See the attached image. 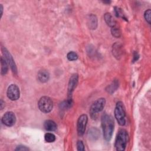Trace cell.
<instances>
[{
	"label": "cell",
	"instance_id": "5",
	"mask_svg": "<svg viewBox=\"0 0 151 151\" xmlns=\"http://www.w3.org/2000/svg\"><path fill=\"white\" fill-rule=\"evenodd\" d=\"M106 104V100L104 98H100L97 99L93 104L91 106L90 112L91 117L93 119H96L97 117V114L103 110Z\"/></svg>",
	"mask_w": 151,
	"mask_h": 151
},
{
	"label": "cell",
	"instance_id": "1",
	"mask_svg": "<svg viewBox=\"0 0 151 151\" xmlns=\"http://www.w3.org/2000/svg\"><path fill=\"white\" fill-rule=\"evenodd\" d=\"M101 120L104 138L106 140L109 141L112 137L114 130V120L111 116L106 113L102 115Z\"/></svg>",
	"mask_w": 151,
	"mask_h": 151
},
{
	"label": "cell",
	"instance_id": "4",
	"mask_svg": "<svg viewBox=\"0 0 151 151\" xmlns=\"http://www.w3.org/2000/svg\"><path fill=\"white\" fill-rule=\"evenodd\" d=\"M38 106L39 109L43 113H48L50 112L53 107L52 100L47 96L42 97L38 101Z\"/></svg>",
	"mask_w": 151,
	"mask_h": 151
},
{
	"label": "cell",
	"instance_id": "25",
	"mask_svg": "<svg viewBox=\"0 0 151 151\" xmlns=\"http://www.w3.org/2000/svg\"><path fill=\"white\" fill-rule=\"evenodd\" d=\"M138 58H139V55H138V54H137V53H136V52H135L134 54V61H136V60H137V59H138Z\"/></svg>",
	"mask_w": 151,
	"mask_h": 151
},
{
	"label": "cell",
	"instance_id": "15",
	"mask_svg": "<svg viewBox=\"0 0 151 151\" xmlns=\"http://www.w3.org/2000/svg\"><path fill=\"white\" fill-rule=\"evenodd\" d=\"M73 105V100L71 98H69L68 100H65L60 103V108L61 110H66L70 109Z\"/></svg>",
	"mask_w": 151,
	"mask_h": 151
},
{
	"label": "cell",
	"instance_id": "14",
	"mask_svg": "<svg viewBox=\"0 0 151 151\" xmlns=\"http://www.w3.org/2000/svg\"><path fill=\"white\" fill-rule=\"evenodd\" d=\"M104 20H105L106 22L107 23V24L109 26H110L111 28L116 26L117 22L110 13H106L104 14Z\"/></svg>",
	"mask_w": 151,
	"mask_h": 151
},
{
	"label": "cell",
	"instance_id": "23",
	"mask_svg": "<svg viewBox=\"0 0 151 151\" xmlns=\"http://www.w3.org/2000/svg\"><path fill=\"white\" fill-rule=\"evenodd\" d=\"M77 147L78 150L83 151L84 150V146L81 140H78L77 142Z\"/></svg>",
	"mask_w": 151,
	"mask_h": 151
},
{
	"label": "cell",
	"instance_id": "9",
	"mask_svg": "<svg viewBox=\"0 0 151 151\" xmlns=\"http://www.w3.org/2000/svg\"><path fill=\"white\" fill-rule=\"evenodd\" d=\"M2 52H3V54L5 56L4 57L7 63L10 65L11 70H12V71L14 73L17 74V67H16V65L15 64V62H14V61L12 58V57L11 56L10 53L8 51V50L5 48H2Z\"/></svg>",
	"mask_w": 151,
	"mask_h": 151
},
{
	"label": "cell",
	"instance_id": "21",
	"mask_svg": "<svg viewBox=\"0 0 151 151\" xmlns=\"http://www.w3.org/2000/svg\"><path fill=\"white\" fill-rule=\"evenodd\" d=\"M111 31L112 35H113L114 37L118 38V37H119L120 36V35H121V32H120V31L119 28H117L116 26V27H113V28H111Z\"/></svg>",
	"mask_w": 151,
	"mask_h": 151
},
{
	"label": "cell",
	"instance_id": "20",
	"mask_svg": "<svg viewBox=\"0 0 151 151\" xmlns=\"http://www.w3.org/2000/svg\"><path fill=\"white\" fill-rule=\"evenodd\" d=\"M67 58L69 61H75L78 58V55L74 51H70L67 54Z\"/></svg>",
	"mask_w": 151,
	"mask_h": 151
},
{
	"label": "cell",
	"instance_id": "26",
	"mask_svg": "<svg viewBox=\"0 0 151 151\" xmlns=\"http://www.w3.org/2000/svg\"><path fill=\"white\" fill-rule=\"evenodd\" d=\"M0 104H1V109H3V105L4 104V103L2 101V100H1V103Z\"/></svg>",
	"mask_w": 151,
	"mask_h": 151
},
{
	"label": "cell",
	"instance_id": "22",
	"mask_svg": "<svg viewBox=\"0 0 151 151\" xmlns=\"http://www.w3.org/2000/svg\"><path fill=\"white\" fill-rule=\"evenodd\" d=\"M150 14H151V11L150 9H148L147 10H146L144 14V17L145 19L149 24H150Z\"/></svg>",
	"mask_w": 151,
	"mask_h": 151
},
{
	"label": "cell",
	"instance_id": "8",
	"mask_svg": "<svg viewBox=\"0 0 151 151\" xmlns=\"http://www.w3.org/2000/svg\"><path fill=\"white\" fill-rule=\"evenodd\" d=\"M16 122V117L15 114L12 111L5 113L2 117V122L6 126H13Z\"/></svg>",
	"mask_w": 151,
	"mask_h": 151
},
{
	"label": "cell",
	"instance_id": "16",
	"mask_svg": "<svg viewBox=\"0 0 151 151\" xmlns=\"http://www.w3.org/2000/svg\"><path fill=\"white\" fill-rule=\"evenodd\" d=\"M1 74L5 75L8 72V64L5 58L2 57L1 58Z\"/></svg>",
	"mask_w": 151,
	"mask_h": 151
},
{
	"label": "cell",
	"instance_id": "17",
	"mask_svg": "<svg viewBox=\"0 0 151 151\" xmlns=\"http://www.w3.org/2000/svg\"><path fill=\"white\" fill-rule=\"evenodd\" d=\"M122 50H121V47L120 44L116 43L114 44L113 46V54L115 56V57H120V54L122 53Z\"/></svg>",
	"mask_w": 151,
	"mask_h": 151
},
{
	"label": "cell",
	"instance_id": "11",
	"mask_svg": "<svg viewBox=\"0 0 151 151\" xmlns=\"http://www.w3.org/2000/svg\"><path fill=\"white\" fill-rule=\"evenodd\" d=\"M38 80L41 83L47 82L50 78V74L47 70H40L38 73Z\"/></svg>",
	"mask_w": 151,
	"mask_h": 151
},
{
	"label": "cell",
	"instance_id": "13",
	"mask_svg": "<svg viewBox=\"0 0 151 151\" xmlns=\"http://www.w3.org/2000/svg\"><path fill=\"white\" fill-rule=\"evenodd\" d=\"M87 24L90 29H96L97 25V19L96 17L92 14L90 15L87 19Z\"/></svg>",
	"mask_w": 151,
	"mask_h": 151
},
{
	"label": "cell",
	"instance_id": "3",
	"mask_svg": "<svg viewBox=\"0 0 151 151\" xmlns=\"http://www.w3.org/2000/svg\"><path fill=\"white\" fill-rule=\"evenodd\" d=\"M114 116L120 125L124 126L126 124L125 108L122 101H118L116 103L114 109Z\"/></svg>",
	"mask_w": 151,
	"mask_h": 151
},
{
	"label": "cell",
	"instance_id": "19",
	"mask_svg": "<svg viewBox=\"0 0 151 151\" xmlns=\"http://www.w3.org/2000/svg\"><path fill=\"white\" fill-rule=\"evenodd\" d=\"M119 83L117 81H114L110 85L108 86V90L107 91L110 93H113L118 87Z\"/></svg>",
	"mask_w": 151,
	"mask_h": 151
},
{
	"label": "cell",
	"instance_id": "18",
	"mask_svg": "<svg viewBox=\"0 0 151 151\" xmlns=\"http://www.w3.org/2000/svg\"><path fill=\"white\" fill-rule=\"evenodd\" d=\"M44 139L47 142L51 143L55 140V136L51 133H47L44 136Z\"/></svg>",
	"mask_w": 151,
	"mask_h": 151
},
{
	"label": "cell",
	"instance_id": "10",
	"mask_svg": "<svg viewBox=\"0 0 151 151\" xmlns=\"http://www.w3.org/2000/svg\"><path fill=\"white\" fill-rule=\"evenodd\" d=\"M78 76L77 74H73L70 77L68 82V94L69 97L71 96L72 93L73 92L74 90L76 87L77 84L78 83Z\"/></svg>",
	"mask_w": 151,
	"mask_h": 151
},
{
	"label": "cell",
	"instance_id": "7",
	"mask_svg": "<svg viewBox=\"0 0 151 151\" xmlns=\"http://www.w3.org/2000/svg\"><path fill=\"white\" fill-rule=\"evenodd\" d=\"M6 94L10 100H17L19 98V89L16 84H11L7 89Z\"/></svg>",
	"mask_w": 151,
	"mask_h": 151
},
{
	"label": "cell",
	"instance_id": "6",
	"mask_svg": "<svg viewBox=\"0 0 151 151\" xmlns=\"http://www.w3.org/2000/svg\"><path fill=\"white\" fill-rule=\"evenodd\" d=\"M87 120H88V117L86 114H82L79 117L77 120V133L78 136H81L84 134L85 132Z\"/></svg>",
	"mask_w": 151,
	"mask_h": 151
},
{
	"label": "cell",
	"instance_id": "12",
	"mask_svg": "<svg viewBox=\"0 0 151 151\" xmlns=\"http://www.w3.org/2000/svg\"><path fill=\"white\" fill-rule=\"evenodd\" d=\"M44 127L46 130L52 132L57 129V125L55 122L51 120H47L44 123Z\"/></svg>",
	"mask_w": 151,
	"mask_h": 151
},
{
	"label": "cell",
	"instance_id": "2",
	"mask_svg": "<svg viewBox=\"0 0 151 151\" xmlns=\"http://www.w3.org/2000/svg\"><path fill=\"white\" fill-rule=\"evenodd\" d=\"M129 140V135L127 131L121 129L119 131L114 143L116 149L119 151L124 150Z\"/></svg>",
	"mask_w": 151,
	"mask_h": 151
},
{
	"label": "cell",
	"instance_id": "24",
	"mask_svg": "<svg viewBox=\"0 0 151 151\" xmlns=\"http://www.w3.org/2000/svg\"><path fill=\"white\" fill-rule=\"evenodd\" d=\"M15 150H29V149L25 146L19 145V146H18Z\"/></svg>",
	"mask_w": 151,
	"mask_h": 151
}]
</instances>
